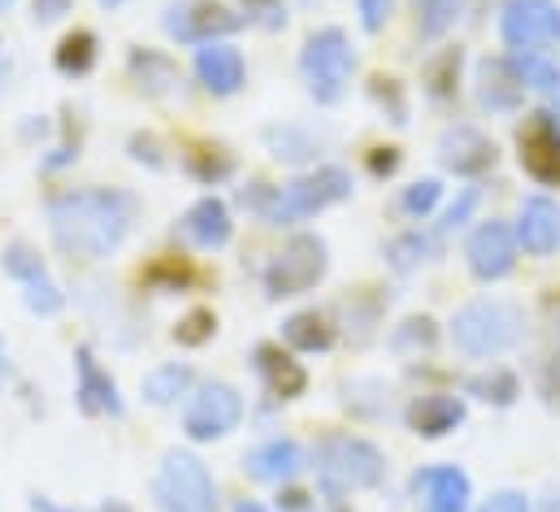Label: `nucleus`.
<instances>
[{
  "mask_svg": "<svg viewBox=\"0 0 560 512\" xmlns=\"http://www.w3.org/2000/svg\"><path fill=\"white\" fill-rule=\"evenodd\" d=\"M140 218L136 191L122 187H79L61 191L48 205V231L57 253L74 260H109L127 240Z\"/></svg>",
  "mask_w": 560,
  "mask_h": 512,
  "instance_id": "f257e3e1",
  "label": "nucleus"
},
{
  "mask_svg": "<svg viewBox=\"0 0 560 512\" xmlns=\"http://www.w3.org/2000/svg\"><path fill=\"white\" fill-rule=\"evenodd\" d=\"M522 335H526V317L509 300H469L452 313V344L474 361L513 352Z\"/></svg>",
  "mask_w": 560,
  "mask_h": 512,
  "instance_id": "f03ea898",
  "label": "nucleus"
},
{
  "mask_svg": "<svg viewBox=\"0 0 560 512\" xmlns=\"http://www.w3.org/2000/svg\"><path fill=\"white\" fill-rule=\"evenodd\" d=\"M352 196V174L343 165H317L313 174H300L282 187H270L261 222L270 226H300L317 213H326L330 205H343Z\"/></svg>",
  "mask_w": 560,
  "mask_h": 512,
  "instance_id": "7ed1b4c3",
  "label": "nucleus"
},
{
  "mask_svg": "<svg viewBox=\"0 0 560 512\" xmlns=\"http://www.w3.org/2000/svg\"><path fill=\"white\" fill-rule=\"evenodd\" d=\"M357 74V53L343 26H317L300 48V79L317 105H339Z\"/></svg>",
  "mask_w": 560,
  "mask_h": 512,
  "instance_id": "20e7f679",
  "label": "nucleus"
},
{
  "mask_svg": "<svg viewBox=\"0 0 560 512\" xmlns=\"http://www.w3.org/2000/svg\"><path fill=\"white\" fill-rule=\"evenodd\" d=\"M152 491H156L161 512H218V482H213L209 465L183 447H170L161 456Z\"/></svg>",
  "mask_w": 560,
  "mask_h": 512,
  "instance_id": "39448f33",
  "label": "nucleus"
},
{
  "mask_svg": "<svg viewBox=\"0 0 560 512\" xmlns=\"http://www.w3.org/2000/svg\"><path fill=\"white\" fill-rule=\"evenodd\" d=\"M313 456H317L322 478L339 491H370L387 478V456L361 434H343V430L326 434Z\"/></svg>",
  "mask_w": 560,
  "mask_h": 512,
  "instance_id": "423d86ee",
  "label": "nucleus"
},
{
  "mask_svg": "<svg viewBox=\"0 0 560 512\" xmlns=\"http://www.w3.org/2000/svg\"><path fill=\"white\" fill-rule=\"evenodd\" d=\"M330 269V256H326V240L322 235H291L279 253L270 256L261 282H266V295L270 300H295V295H308Z\"/></svg>",
  "mask_w": 560,
  "mask_h": 512,
  "instance_id": "0eeeda50",
  "label": "nucleus"
},
{
  "mask_svg": "<svg viewBox=\"0 0 560 512\" xmlns=\"http://www.w3.org/2000/svg\"><path fill=\"white\" fill-rule=\"evenodd\" d=\"M244 421V395L222 379L196 383L191 395L183 399V434L191 443H218L226 434H235Z\"/></svg>",
  "mask_w": 560,
  "mask_h": 512,
  "instance_id": "6e6552de",
  "label": "nucleus"
},
{
  "mask_svg": "<svg viewBox=\"0 0 560 512\" xmlns=\"http://www.w3.org/2000/svg\"><path fill=\"white\" fill-rule=\"evenodd\" d=\"M161 26L174 44H187V48H205V44H218V39H231L235 31H244V13L222 4V0H170L165 13H161Z\"/></svg>",
  "mask_w": 560,
  "mask_h": 512,
  "instance_id": "1a4fd4ad",
  "label": "nucleus"
},
{
  "mask_svg": "<svg viewBox=\"0 0 560 512\" xmlns=\"http://www.w3.org/2000/svg\"><path fill=\"white\" fill-rule=\"evenodd\" d=\"M500 39L513 53L560 44V4L557 0H509L500 13Z\"/></svg>",
  "mask_w": 560,
  "mask_h": 512,
  "instance_id": "9d476101",
  "label": "nucleus"
},
{
  "mask_svg": "<svg viewBox=\"0 0 560 512\" xmlns=\"http://www.w3.org/2000/svg\"><path fill=\"white\" fill-rule=\"evenodd\" d=\"M517 253H522L517 231H513L509 222H500V218L474 226L469 240H465V260H469V274H474L478 282H500V278H509V274L517 269Z\"/></svg>",
  "mask_w": 560,
  "mask_h": 512,
  "instance_id": "9b49d317",
  "label": "nucleus"
},
{
  "mask_svg": "<svg viewBox=\"0 0 560 512\" xmlns=\"http://www.w3.org/2000/svg\"><path fill=\"white\" fill-rule=\"evenodd\" d=\"M517 161L535 183L560 187V123L552 114H530L522 123V130H517Z\"/></svg>",
  "mask_w": 560,
  "mask_h": 512,
  "instance_id": "f8f14e48",
  "label": "nucleus"
},
{
  "mask_svg": "<svg viewBox=\"0 0 560 512\" xmlns=\"http://www.w3.org/2000/svg\"><path fill=\"white\" fill-rule=\"evenodd\" d=\"M74 404H79L83 417H122L127 412L114 374L96 361L92 348H79L74 352Z\"/></svg>",
  "mask_w": 560,
  "mask_h": 512,
  "instance_id": "ddd939ff",
  "label": "nucleus"
},
{
  "mask_svg": "<svg viewBox=\"0 0 560 512\" xmlns=\"http://www.w3.org/2000/svg\"><path fill=\"white\" fill-rule=\"evenodd\" d=\"M235 235L231 205L222 196H200L183 218H178V240L191 244L196 253H222Z\"/></svg>",
  "mask_w": 560,
  "mask_h": 512,
  "instance_id": "4468645a",
  "label": "nucleus"
},
{
  "mask_svg": "<svg viewBox=\"0 0 560 512\" xmlns=\"http://www.w3.org/2000/svg\"><path fill=\"white\" fill-rule=\"evenodd\" d=\"M413 500L421 512H469L474 482L456 465H425L413 474Z\"/></svg>",
  "mask_w": 560,
  "mask_h": 512,
  "instance_id": "2eb2a0df",
  "label": "nucleus"
},
{
  "mask_svg": "<svg viewBox=\"0 0 560 512\" xmlns=\"http://www.w3.org/2000/svg\"><path fill=\"white\" fill-rule=\"evenodd\" d=\"M196 79H200V88H205L209 96L226 101V96L244 92V83H248V61H244V53H240L231 39L205 44V48H196Z\"/></svg>",
  "mask_w": 560,
  "mask_h": 512,
  "instance_id": "dca6fc26",
  "label": "nucleus"
},
{
  "mask_svg": "<svg viewBox=\"0 0 560 512\" xmlns=\"http://www.w3.org/2000/svg\"><path fill=\"white\" fill-rule=\"evenodd\" d=\"M495 143L482 135L478 127H469V123H460V127H447L443 130V139H439V161H443V170H452V174H460V178H478V174H487L491 165H495Z\"/></svg>",
  "mask_w": 560,
  "mask_h": 512,
  "instance_id": "f3484780",
  "label": "nucleus"
},
{
  "mask_svg": "<svg viewBox=\"0 0 560 512\" xmlns=\"http://www.w3.org/2000/svg\"><path fill=\"white\" fill-rule=\"evenodd\" d=\"M244 478H253V482H270V487H287L291 478H300V469H304V447L295 443V439H266V443H257L253 452H244Z\"/></svg>",
  "mask_w": 560,
  "mask_h": 512,
  "instance_id": "a211bd4d",
  "label": "nucleus"
},
{
  "mask_svg": "<svg viewBox=\"0 0 560 512\" xmlns=\"http://www.w3.org/2000/svg\"><path fill=\"white\" fill-rule=\"evenodd\" d=\"M253 370L261 386L275 395V399H300L308 391V370L295 361V352H287L282 344H257L253 348Z\"/></svg>",
  "mask_w": 560,
  "mask_h": 512,
  "instance_id": "6ab92c4d",
  "label": "nucleus"
},
{
  "mask_svg": "<svg viewBox=\"0 0 560 512\" xmlns=\"http://www.w3.org/2000/svg\"><path fill=\"white\" fill-rule=\"evenodd\" d=\"M474 96H478V105L487 114H517L526 88H522V79H517V70H513L509 57H487V61H478Z\"/></svg>",
  "mask_w": 560,
  "mask_h": 512,
  "instance_id": "aec40b11",
  "label": "nucleus"
},
{
  "mask_svg": "<svg viewBox=\"0 0 560 512\" xmlns=\"http://www.w3.org/2000/svg\"><path fill=\"white\" fill-rule=\"evenodd\" d=\"M517 244L530 256H552L560 248V205L552 196H526L522 200Z\"/></svg>",
  "mask_w": 560,
  "mask_h": 512,
  "instance_id": "412c9836",
  "label": "nucleus"
},
{
  "mask_svg": "<svg viewBox=\"0 0 560 512\" xmlns=\"http://www.w3.org/2000/svg\"><path fill=\"white\" fill-rule=\"evenodd\" d=\"M405 421H409V430H413L418 439H443V434H452V430L465 421V404H460L456 395L425 391V395H418V399L409 404Z\"/></svg>",
  "mask_w": 560,
  "mask_h": 512,
  "instance_id": "4be33fe9",
  "label": "nucleus"
},
{
  "mask_svg": "<svg viewBox=\"0 0 560 512\" xmlns=\"http://www.w3.org/2000/svg\"><path fill=\"white\" fill-rule=\"evenodd\" d=\"M127 66H131V79L140 83L143 96H170V92L183 83L174 57L161 53V48H131Z\"/></svg>",
  "mask_w": 560,
  "mask_h": 512,
  "instance_id": "5701e85b",
  "label": "nucleus"
},
{
  "mask_svg": "<svg viewBox=\"0 0 560 512\" xmlns=\"http://www.w3.org/2000/svg\"><path fill=\"white\" fill-rule=\"evenodd\" d=\"M96 61H101V39L88 26H74L70 35H61V44L52 53L57 74H66V79H88L96 70Z\"/></svg>",
  "mask_w": 560,
  "mask_h": 512,
  "instance_id": "b1692460",
  "label": "nucleus"
},
{
  "mask_svg": "<svg viewBox=\"0 0 560 512\" xmlns=\"http://www.w3.org/2000/svg\"><path fill=\"white\" fill-rule=\"evenodd\" d=\"M191 386H196V370H191L187 361H165V365H156V370L143 379L140 391L152 408H174L178 399L191 395Z\"/></svg>",
  "mask_w": 560,
  "mask_h": 512,
  "instance_id": "393cba45",
  "label": "nucleus"
},
{
  "mask_svg": "<svg viewBox=\"0 0 560 512\" xmlns=\"http://www.w3.org/2000/svg\"><path fill=\"white\" fill-rule=\"evenodd\" d=\"M282 339L291 352H330L335 348V326L326 313L317 309H304V313H291L282 322Z\"/></svg>",
  "mask_w": 560,
  "mask_h": 512,
  "instance_id": "a878e982",
  "label": "nucleus"
},
{
  "mask_svg": "<svg viewBox=\"0 0 560 512\" xmlns=\"http://www.w3.org/2000/svg\"><path fill=\"white\" fill-rule=\"evenodd\" d=\"M509 61H513L522 88H530V92H560V61L548 48H522Z\"/></svg>",
  "mask_w": 560,
  "mask_h": 512,
  "instance_id": "bb28decb",
  "label": "nucleus"
},
{
  "mask_svg": "<svg viewBox=\"0 0 560 512\" xmlns=\"http://www.w3.org/2000/svg\"><path fill=\"white\" fill-rule=\"evenodd\" d=\"M183 170L200 183V187H218L235 174V156L226 148H213V143H196L183 152Z\"/></svg>",
  "mask_w": 560,
  "mask_h": 512,
  "instance_id": "cd10ccee",
  "label": "nucleus"
},
{
  "mask_svg": "<svg viewBox=\"0 0 560 512\" xmlns=\"http://www.w3.org/2000/svg\"><path fill=\"white\" fill-rule=\"evenodd\" d=\"M474 0H418V31L421 39H443L456 31V22L469 13Z\"/></svg>",
  "mask_w": 560,
  "mask_h": 512,
  "instance_id": "c85d7f7f",
  "label": "nucleus"
},
{
  "mask_svg": "<svg viewBox=\"0 0 560 512\" xmlns=\"http://www.w3.org/2000/svg\"><path fill=\"white\" fill-rule=\"evenodd\" d=\"M143 282H148L152 291L178 295V291H187V287L196 282V269H191L187 256H156V260L143 269Z\"/></svg>",
  "mask_w": 560,
  "mask_h": 512,
  "instance_id": "c756f323",
  "label": "nucleus"
},
{
  "mask_svg": "<svg viewBox=\"0 0 560 512\" xmlns=\"http://www.w3.org/2000/svg\"><path fill=\"white\" fill-rule=\"evenodd\" d=\"M266 143H270V156L287 161V165H304L308 156H317V143L300 127H270L266 130Z\"/></svg>",
  "mask_w": 560,
  "mask_h": 512,
  "instance_id": "7c9ffc66",
  "label": "nucleus"
},
{
  "mask_svg": "<svg viewBox=\"0 0 560 512\" xmlns=\"http://www.w3.org/2000/svg\"><path fill=\"white\" fill-rule=\"evenodd\" d=\"M213 335H218V313H213V309H191V313H183V317L174 322V330H170V339H174L178 348H205Z\"/></svg>",
  "mask_w": 560,
  "mask_h": 512,
  "instance_id": "2f4dec72",
  "label": "nucleus"
},
{
  "mask_svg": "<svg viewBox=\"0 0 560 512\" xmlns=\"http://www.w3.org/2000/svg\"><path fill=\"white\" fill-rule=\"evenodd\" d=\"M456 79H460V48H443L430 66H425V92L434 101H447L456 92Z\"/></svg>",
  "mask_w": 560,
  "mask_h": 512,
  "instance_id": "473e14b6",
  "label": "nucleus"
},
{
  "mask_svg": "<svg viewBox=\"0 0 560 512\" xmlns=\"http://www.w3.org/2000/svg\"><path fill=\"white\" fill-rule=\"evenodd\" d=\"M22 300H26V309H31V313H39V317H52V313H61V309H66V291H61L48 274H39V278L22 282Z\"/></svg>",
  "mask_w": 560,
  "mask_h": 512,
  "instance_id": "72a5a7b5",
  "label": "nucleus"
},
{
  "mask_svg": "<svg viewBox=\"0 0 560 512\" xmlns=\"http://www.w3.org/2000/svg\"><path fill=\"white\" fill-rule=\"evenodd\" d=\"M469 391H474L478 399H487V404H500V408H509V404L522 395V386H517V379H513L509 370H491V374L469 379Z\"/></svg>",
  "mask_w": 560,
  "mask_h": 512,
  "instance_id": "f704fd0d",
  "label": "nucleus"
},
{
  "mask_svg": "<svg viewBox=\"0 0 560 512\" xmlns=\"http://www.w3.org/2000/svg\"><path fill=\"white\" fill-rule=\"evenodd\" d=\"M439 196H443L439 178H421V183L400 191V213H405V218H425V213L439 205Z\"/></svg>",
  "mask_w": 560,
  "mask_h": 512,
  "instance_id": "c9c22d12",
  "label": "nucleus"
},
{
  "mask_svg": "<svg viewBox=\"0 0 560 512\" xmlns=\"http://www.w3.org/2000/svg\"><path fill=\"white\" fill-rule=\"evenodd\" d=\"M4 274H9L13 282H31V278H39V274H48V269H44V260H39L35 248L13 244V248H4Z\"/></svg>",
  "mask_w": 560,
  "mask_h": 512,
  "instance_id": "e433bc0d",
  "label": "nucleus"
},
{
  "mask_svg": "<svg viewBox=\"0 0 560 512\" xmlns=\"http://www.w3.org/2000/svg\"><path fill=\"white\" fill-rule=\"evenodd\" d=\"M392 265L400 269V274H409V269H418L421 260H430V240L425 235H400V240H392Z\"/></svg>",
  "mask_w": 560,
  "mask_h": 512,
  "instance_id": "4c0bfd02",
  "label": "nucleus"
},
{
  "mask_svg": "<svg viewBox=\"0 0 560 512\" xmlns=\"http://www.w3.org/2000/svg\"><path fill=\"white\" fill-rule=\"evenodd\" d=\"M240 4H244V22H257L266 31L287 26V4L282 0H240Z\"/></svg>",
  "mask_w": 560,
  "mask_h": 512,
  "instance_id": "58836bf2",
  "label": "nucleus"
},
{
  "mask_svg": "<svg viewBox=\"0 0 560 512\" xmlns=\"http://www.w3.org/2000/svg\"><path fill=\"white\" fill-rule=\"evenodd\" d=\"M478 205H482V191H478V187H465V191H460V200H456V205H452V209L443 213L439 231H460V226L469 222V213H474Z\"/></svg>",
  "mask_w": 560,
  "mask_h": 512,
  "instance_id": "ea45409f",
  "label": "nucleus"
},
{
  "mask_svg": "<svg viewBox=\"0 0 560 512\" xmlns=\"http://www.w3.org/2000/svg\"><path fill=\"white\" fill-rule=\"evenodd\" d=\"M539 395H544L548 408L560 412V352H552V357L539 365Z\"/></svg>",
  "mask_w": 560,
  "mask_h": 512,
  "instance_id": "a19ab883",
  "label": "nucleus"
},
{
  "mask_svg": "<svg viewBox=\"0 0 560 512\" xmlns=\"http://www.w3.org/2000/svg\"><path fill=\"white\" fill-rule=\"evenodd\" d=\"M357 9H361V26H365V31H383V26L392 22L396 0H357Z\"/></svg>",
  "mask_w": 560,
  "mask_h": 512,
  "instance_id": "79ce46f5",
  "label": "nucleus"
},
{
  "mask_svg": "<svg viewBox=\"0 0 560 512\" xmlns=\"http://www.w3.org/2000/svg\"><path fill=\"white\" fill-rule=\"evenodd\" d=\"M131 156H136L140 165L165 170V156H161V148H156V139H152V135H136V139H131Z\"/></svg>",
  "mask_w": 560,
  "mask_h": 512,
  "instance_id": "37998d69",
  "label": "nucleus"
},
{
  "mask_svg": "<svg viewBox=\"0 0 560 512\" xmlns=\"http://www.w3.org/2000/svg\"><path fill=\"white\" fill-rule=\"evenodd\" d=\"M478 512H530V500L517 496V491H495Z\"/></svg>",
  "mask_w": 560,
  "mask_h": 512,
  "instance_id": "c03bdc74",
  "label": "nucleus"
},
{
  "mask_svg": "<svg viewBox=\"0 0 560 512\" xmlns=\"http://www.w3.org/2000/svg\"><path fill=\"white\" fill-rule=\"evenodd\" d=\"M74 9V0H31V18L35 22H61Z\"/></svg>",
  "mask_w": 560,
  "mask_h": 512,
  "instance_id": "a18cd8bd",
  "label": "nucleus"
},
{
  "mask_svg": "<svg viewBox=\"0 0 560 512\" xmlns=\"http://www.w3.org/2000/svg\"><path fill=\"white\" fill-rule=\"evenodd\" d=\"M370 170H374L378 178H383V174H396V170H400V148H374Z\"/></svg>",
  "mask_w": 560,
  "mask_h": 512,
  "instance_id": "49530a36",
  "label": "nucleus"
},
{
  "mask_svg": "<svg viewBox=\"0 0 560 512\" xmlns=\"http://www.w3.org/2000/svg\"><path fill=\"white\" fill-rule=\"evenodd\" d=\"M279 509H287V512H308L313 504H308V496H304V491H282V496H279Z\"/></svg>",
  "mask_w": 560,
  "mask_h": 512,
  "instance_id": "de8ad7c7",
  "label": "nucleus"
},
{
  "mask_svg": "<svg viewBox=\"0 0 560 512\" xmlns=\"http://www.w3.org/2000/svg\"><path fill=\"white\" fill-rule=\"evenodd\" d=\"M31 512H70V509H61V504H52L48 496H31Z\"/></svg>",
  "mask_w": 560,
  "mask_h": 512,
  "instance_id": "09e8293b",
  "label": "nucleus"
},
{
  "mask_svg": "<svg viewBox=\"0 0 560 512\" xmlns=\"http://www.w3.org/2000/svg\"><path fill=\"white\" fill-rule=\"evenodd\" d=\"M231 512H270V509H266L261 500H240V504H235Z\"/></svg>",
  "mask_w": 560,
  "mask_h": 512,
  "instance_id": "8fccbe9b",
  "label": "nucleus"
},
{
  "mask_svg": "<svg viewBox=\"0 0 560 512\" xmlns=\"http://www.w3.org/2000/svg\"><path fill=\"white\" fill-rule=\"evenodd\" d=\"M92 512H136V509H127V504H122V500H105V504H101V509H92Z\"/></svg>",
  "mask_w": 560,
  "mask_h": 512,
  "instance_id": "3c124183",
  "label": "nucleus"
},
{
  "mask_svg": "<svg viewBox=\"0 0 560 512\" xmlns=\"http://www.w3.org/2000/svg\"><path fill=\"white\" fill-rule=\"evenodd\" d=\"M539 512H560V496H548V500H544V509Z\"/></svg>",
  "mask_w": 560,
  "mask_h": 512,
  "instance_id": "603ef678",
  "label": "nucleus"
},
{
  "mask_svg": "<svg viewBox=\"0 0 560 512\" xmlns=\"http://www.w3.org/2000/svg\"><path fill=\"white\" fill-rule=\"evenodd\" d=\"M101 4H105V9H118V4H122V0H101Z\"/></svg>",
  "mask_w": 560,
  "mask_h": 512,
  "instance_id": "864d4df0",
  "label": "nucleus"
},
{
  "mask_svg": "<svg viewBox=\"0 0 560 512\" xmlns=\"http://www.w3.org/2000/svg\"><path fill=\"white\" fill-rule=\"evenodd\" d=\"M9 4H13V0H0V13H4V9H9Z\"/></svg>",
  "mask_w": 560,
  "mask_h": 512,
  "instance_id": "5fc2aeb1",
  "label": "nucleus"
},
{
  "mask_svg": "<svg viewBox=\"0 0 560 512\" xmlns=\"http://www.w3.org/2000/svg\"><path fill=\"white\" fill-rule=\"evenodd\" d=\"M0 357H4V344H0Z\"/></svg>",
  "mask_w": 560,
  "mask_h": 512,
  "instance_id": "6e6d98bb",
  "label": "nucleus"
},
{
  "mask_svg": "<svg viewBox=\"0 0 560 512\" xmlns=\"http://www.w3.org/2000/svg\"><path fill=\"white\" fill-rule=\"evenodd\" d=\"M0 66H4V61H0Z\"/></svg>",
  "mask_w": 560,
  "mask_h": 512,
  "instance_id": "4d7b16f0",
  "label": "nucleus"
}]
</instances>
